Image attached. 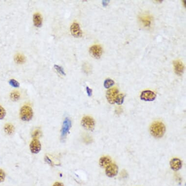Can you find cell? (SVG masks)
Masks as SVG:
<instances>
[{"instance_id":"6da1fadb","label":"cell","mask_w":186,"mask_h":186,"mask_svg":"<svg viewBox=\"0 0 186 186\" xmlns=\"http://www.w3.org/2000/svg\"><path fill=\"white\" fill-rule=\"evenodd\" d=\"M150 130V134L153 137L160 139L163 137L165 134L166 127L165 125L162 122H156L151 125Z\"/></svg>"},{"instance_id":"7a4b0ae2","label":"cell","mask_w":186,"mask_h":186,"mask_svg":"<svg viewBox=\"0 0 186 186\" xmlns=\"http://www.w3.org/2000/svg\"><path fill=\"white\" fill-rule=\"evenodd\" d=\"M33 116V110L30 106L24 105L21 107L20 110V117L21 120L25 122H28L31 120Z\"/></svg>"},{"instance_id":"3957f363","label":"cell","mask_w":186,"mask_h":186,"mask_svg":"<svg viewBox=\"0 0 186 186\" xmlns=\"http://www.w3.org/2000/svg\"><path fill=\"white\" fill-rule=\"evenodd\" d=\"M82 125L85 129L92 131L95 126V122L91 116H85L82 119Z\"/></svg>"},{"instance_id":"277c9868","label":"cell","mask_w":186,"mask_h":186,"mask_svg":"<svg viewBox=\"0 0 186 186\" xmlns=\"http://www.w3.org/2000/svg\"><path fill=\"white\" fill-rule=\"evenodd\" d=\"M71 127V121L68 118H65L63 123L62 129L61 131L62 140H64L65 139Z\"/></svg>"},{"instance_id":"5b68a950","label":"cell","mask_w":186,"mask_h":186,"mask_svg":"<svg viewBox=\"0 0 186 186\" xmlns=\"http://www.w3.org/2000/svg\"><path fill=\"white\" fill-rule=\"evenodd\" d=\"M119 94V90L116 88L110 89L106 93V99L111 104L115 103V99Z\"/></svg>"},{"instance_id":"8992f818","label":"cell","mask_w":186,"mask_h":186,"mask_svg":"<svg viewBox=\"0 0 186 186\" xmlns=\"http://www.w3.org/2000/svg\"><path fill=\"white\" fill-rule=\"evenodd\" d=\"M156 97V94L150 90L143 91L140 95V99L146 102H152L155 100Z\"/></svg>"},{"instance_id":"52a82bcc","label":"cell","mask_w":186,"mask_h":186,"mask_svg":"<svg viewBox=\"0 0 186 186\" xmlns=\"http://www.w3.org/2000/svg\"><path fill=\"white\" fill-rule=\"evenodd\" d=\"M119 168L116 164H111L106 168L105 173L109 177H113L118 174Z\"/></svg>"},{"instance_id":"ba28073f","label":"cell","mask_w":186,"mask_h":186,"mask_svg":"<svg viewBox=\"0 0 186 186\" xmlns=\"http://www.w3.org/2000/svg\"><path fill=\"white\" fill-rule=\"evenodd\" d=\"M102 48L99 45H94L89 49V52L92 57L96 59H99L102 54Z\"/></svg>"},{"instance_id":"9c48e42d","label":"cell","mask_w":186,"mask_h":186,"mask_svg":"<svg viewBox=\"0 0 186 186\" xmlns=\"http://www.w3.org/2000/svg\"><path fill=\"white\" fill-rule=\"evenodd\" d=\"M173 65L174 68V71L177 75H182L184 71V65L183 62L180 60L177 59L173 62Z\"/></svg>"},{"instance_id":"30bf717a","label":"cell","mask_w":186,"mask_h":186,"mask_svg":"<svg viewBox=\"0 0 186 186\" xmlns=\"http://www.w3.org/2000/svg\"><path fill=\"white\" fill-rule=\"evenodd\" d=\"M70 31L71 34L76 38H79L82 35V32L79 27V24L77 23L72 24L70 27Z\"/></svg>"},{"instance_id":"8fae6325","label":"cell","mask_w":186,"mask_h":186,"mask_svg":"<svg viewBox=\"0 0 186 186\" xmlns=\"http://www.w3.org/2000/svg\"><path fill=\"white\" fill-rule=\"evenodd\" d=\"M41 148V145L40 141L36 139H33L30 144V149L31 153L37 154L40 152Z\"/></svg>"},{"instance_id":"7c38bea8","label":"cell","mask_w":186,"mask_h":186,"mask_svg":"<svg viewBox=\"0 0 186 186\" xmlns=\"http://www.w3.org/2000/svg\"><path fill=\"white\" fill-rule=\"evenodd\" d=\"M170 168L174 171H178L182 168V163L181 160L177 158H174L170 162Z\"/></svg>"},{"instance_id":"4fadbf2b","label":"cell","mask_w":186,"mask_h":186,"mask_svg":"<svg viewBox=\"0 0 186 186\" xmlns=\"http://www.w3.org/2000/svg\"><path fill=\"white\" fill-rule=\"evenodd\" d=\"M139 20L141 23L145 27H149L151 24L152 17L148 14L141 15L139 18Z\"/></svg>"},{"instance_id":"5bb4252c","label":"cell","mask_w":186,"mask_h":186,"mask_svg":"<svg viewBox=\"0 0 186 186\" xmlns=\"http://www.w3.org/2000/svg\"><path fill=\"white\" fill-rule=\"evenodd\" d=\"M33 21L35 27H41L42 24V16L39 13H36L33 15Z\"/></svg>"},{"instance_id":"9a60e30c","label":"cell","mask_w":186,"mask_h":186,"mask_svg":"<svg viewBox=\"0 0 186 186\" xmlns=\"http://www.w3.org/2000/svg\"><path fill=\"white\" fill-rule=\"evenodd\" d=\"M112 163V160L109 156H103L99 159V163L102 168H105Z\"/></svg>"},{"instance_id":"2e32d148","label":"cell","mask_w":186,"mask_h":186,"mask_svg":"<svg viewBox=\"0 0 186 186\" xmlns=\"http://www.w3.org/2000/svg\"><path fill=\"white\" fill-rule=\"evenodd\" d=\"M15 128L14 126L10 123L5 124L4 127V131L5 133L8 135H11L14 132Z\"/></svg>"},{"instance_id":"e0dca14e","label":"cell","mask_w":186,"mask_h":186,"mask_svg":"<svg viewBox=\"0 0 186 186\" xmlns=\"http://www.w3.org/2000/svg\"><path fill=\"white\" fill-rule=\"evenodd\" d=\"M14 60L16 63L18 64H24L25 62V58L21 54H17L15 56Z\"/></svg>"},{"instance_id":"ac0fdd59","label":"cell","mask_w":186,"mask_h":186,"mask_svg":"<svg viewBox=\"0 0 186 186\" xmlns=\"http://www.w3.org/2000/svg\"><path fill=\"white\" fill-rule=\"evenodd\" d=\"M10 99L13 102L18 101L19 99H20V93L18 91H13V92L11 93L10 95Z\"/></svg>"},{"instance_id":"d6986e66","label":"cell","mask_w":186,"mask_h":186,"mask_svg":"<svg viewBox=\"0 0 186 186\" xmlns=\"http://www.w3.org/2000/svg\"><path fill=\"white\" fill-rule=\"evenodd\" d=\"M124 98H125V96L123 94H118L116 99H115V103H116L118 105L122 104L124 102Z\"/></svg>"},{"instance_id":"ffe728a7","label":"cell","mask_w":186,"mask_h":186,"mask_svg":"<svg viewBox=\"0 0 186 186\" xmlns=\"http://www.w3.org/2000/svg\"><path fill=\"white\" fill-rule=\"evenodd\" d=\"M115 84V82L113 80L110 79H107L104 82V86L106 89H109L113 86Z\"/></svg>"},{"instance_id":"44dd1931","label":"cell","mask_w":186,"mask_h":186,"mask_svg":"<svg viewBox=\"0 0 186 186\" xmlns=\"http://www.w3.org/2000/svg\"><path fill=\"white\" fill-rule=\"evenodd\" d=\"M54 68H55L56 71H57L59 74L65 76L66 75V74L65 73L64 68H63L62 66H59V65H58L55 64L54 65Z\"/></svg>"},{"instance_id":"7402d4cb","label":"cell","mask_w":186,"mask_h":186,"mask_svg":"<svg viewBox=\"0 0 186 186\" xmlns=\"http://www.w3.org/2000/svg\"><path fill=\"white\" fill-rule=\"evenodd\" d=\"M9 84L14 88H18L20 86V83L14 79H11L9 81Z\"/></svg>"},{"instance_id":"603a6c76","label":"cell","mask_w":186,"mask_h":186,"mask_svg":"<svg viewBox=\"0 0 186 186\" xmlns=\"http://www.w3.org/2000/svg\"><path fill=\"white\" fill-rule=\"evenodd\" d=\"M6 115V111L4 107L0 105V120L4 119Z\"/></svg>"},{"instance_id":"cb8c5ba5","label":"cell","mask_w":186,"mask_h":186,"mask_svg":"<svg viewBox=\"0 0 186 186\" xmlns=\"http://www.w3.org/2000/svg\"><path fill=\"white\" fill-rule=\"evenodd\" d=\"M5 173L2 169H0V183H2L5 180Z\"/></svg>"},{"instance_id":"d4e9b609","label":"cell","mask_w":186,"mask_h":186,"mask_svg":"<svg viewBox=\"0 0 186 186\" xmlns=\"http://www.w3.org/2000/svg\"><path fill=\"white\" fill-rule=\"evenodd\" d=\"M41 131H40V130H36V131H35V132L33 133V135H32V137H33L34 139H38L39 137L41 136Z\"/></svg>"},{"instance_id":"484cf974","label":"cell","mask_w":186,"mask_h":186,"mask_svg":"<svg viewBox=\"0 0 186 186\" xmlns=\"http://www.w3.org/2000/svg\"><path fill=\"white\" fill-rule=\"evenodd\" d=\"M86 92H87V95L89 96H91L92 95V90L89 87H86Z\"/></svg>"},{"instance_id":"4316f807","label":"cell","mask_w":186,"mask_h":186,"mask_svg":"<svg viewBox=\"0 0 186 186\" xmlns=\"http://www.w3.org/2000/svg\"><path fill=\"white\" fill-rule=\"evenodd\" d=\"M109 3V0H103L102 1V4L103 5V7H106L108 5Z\"/></svg>"},{"instance_id":"83f0119b","label":"cell","mask_w":186,"mask_h":186,"mask_svg":"<svg viewBox=\"0 0 186 186\" xmlns=\"http://www.w3.org/2000/svg\"><path fill=\"white\" fill-rule=\"evenodd\" d=\"M53 186H64V184L61 182H57L53 184Z\"/></svg>"},{"instance_id":"f1b7e54d","label":"cell","mask_w":186,"mask_h":186,"mask_svg":"<svg viewBox=\"0 0 186 186\" xmlns=\"http://www.w3.org/2000/svg\"><path fill=\"white\" fill-rule=\"evenodd\" d=\"M45 161H46V162H47L48 163H49V164H52V161L50 159L47 157V156H46L45 158Z\"/></svg>"}]
</instances>
